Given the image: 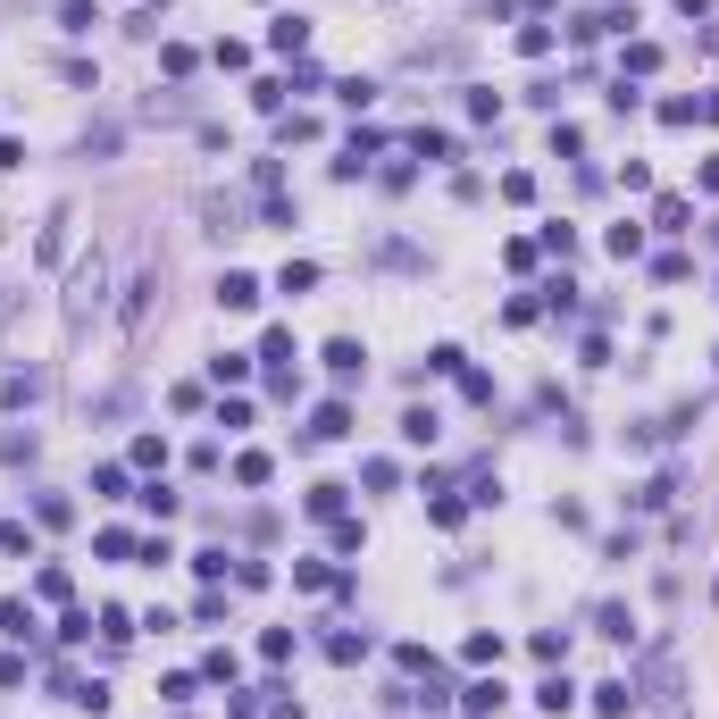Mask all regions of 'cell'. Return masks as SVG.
Wrapping results in <instances>:
<instances>
[{"mask_svg": "<svg viewBox=\"0 0 719 719\" xmlns=\"http://www.w3.org/2000/svg\"><path fill=\"white\" fill-rule=\"evenodd\" d=\"M268 51H285V59H301V51H310V17H268Z\"/></svg>", "mask_w": 719, "mask_h": 719, "instance_id": "6da1fadb", "label": "cell"}, {"mask_svg": "<svg viewBox=\"0 0 719 719\" xmlns=\"http://www.w3.org/2000/svg\"><path fill=\"white\" fill-rule=\"evenodd\" d=\"M703 193H719V151H711V159H703Z\"/></svg>", "mask_w": 719, "mask_h": 719, "instance_id": "d4e9b609", "label": "cell"}, {"mask_svg": "<svg viewBox=\"0 0 719 719\" xmlns=\"http://www.w3.org/2000/svg\"><path fill=\"white\" fill-rule=\"evenodd\" d=\"M460 661H477V669L502 661V636H469V644H460Z\"/></svg>", "mask_w": 719, "mask_h": 719, "instance_id": "603a6c76", "label": "cell"}, {"mask_svg": "<svg viewBox=\"0 0 719 719\" xmlns=\"http://www.w3.org/2000/svg\"><path fill=\"white\" fill-rule=\"evenodd\" d=\"M360 360H368V352H360L352 335H335V343H327V368H335V385H352V377H360Z\"/></svg>", "mask_w": 719, "mask_h": 719, "instance_id": "5b68a950", "label": "cell"}, {"mask_svg": "<svg viewBox=\"0 0 719 719\" xmlns=\"http://www.w3.org/2000/svg\"><path fill=\"white\" fill-rule=\"evenodd\" d=\"M126 460H134V469H168V435H134Z\"/></svg>", "mask_w": 719, "mask_h": 719, "instance_id": "7c38bea8", "label": "cell"}, {"mask_svg": "<svg viewBox=\"0 0 719 719\" xmlns=\"http://www.w3.org/2000/svg\"><path fill=\"white\" fill-rule=\"evenodd\" d=\"M594 711H602V719H628V711H636V686H628V678L594 686Z\"/></svg>", "mask_w": 719, "mask_h": 719, "instance_id": "277c9868", "label": "cell"}, {"mask_svg": "<svg viewBox=\"0 0 719 719\" xmlns=\"http://www.w3.org/2000/svg\"><path fill=\"white\" fill-rule=\"evenodd\" d=\"M17 159H26V143H17V134H0V168H17Z\"/></svg>", "mask_w": 719, "mask_h": 719, "instance_id": "cb8c5ba5", "label": "cell"}, {"mask_svg": "<svg viewBox=\"0 0 719 719\" xmlns=\"http://www.w3.org/2000/svg\"><path fill=\"white\" fill-rule=\"evenodd\" d=\"M218 310H260V276L226 268V276H218Z\"/></svg>", "mask_w": 719, "mask_h": 719, "instance_id": "7a4b0ae2", "label": "cell"}, {"mask_svg": "<svg viewBox=\"0 0 719 719\" xmlns=\"http://www.w3.org/2000/svg\"><path fill=\"white\" fill-rule=\"evenodd\" d=\"M435 427H444L435 410H410V419H402V444H435Z\"/></svg>", "mask_w": 719, "mask_h": 719, "instance_id": "ac0fdd59", "label": "cell"}, {"mask_svg": "<svg viewBox=\"0 0 719 719\" xmlns=\"http://www.w3.org/2000/svg\"><path fill=\"white\" fill-rule=\"evenodd\" d=\"M210 377H218V385H243V377H251V352H218Z\"/></svg>", "mask_w": 719, "mask_h": 719, "instance_id": "2e32d148", "label": "cell"}, {"mask_svg": "<svg viewBox=\"0 0 719 719\" xmlns=\"http://www.w3.org/2000/svg\"><path fill=\"white\" fill-rule=\"evenodd\" d=\"M343 494H352V485H310V510L318 519H343Z\"/></svg>", "mask_w": 719, "mask_h": 719, "instance_id": "e0dca14e", "label": "cell"}, {"mask_svg": "<svg viewBox=\"0 0 719 719\" xmlns=\"http://www.w3.org/2000/svg\"><path fill=\"white\" fill-rule=\"evenodd\" d=\"M536 251H552V260H569V251H577V226H569V218H552L544 235H536Z\"/></svg>", "mask_w": 719, "mask_h": 719, "instance_id": "8fae6325", "label": "cell"}, {"mask_svg": "<svg viewBox=\"0 0 719 719\" xmlns=\"http://www.w3.org/2000/svg\"><path fill=\"white\" fill-rule=\"evenodd\" d=\"M293 586L318 594V586H335V569H327V561H293Z\"/></svg>", "mask_w": 719, "mask_h": 719, "instance_id": "ffe728a7", "label": "cell"}, {"mask_svg": "<svg viewBox=\"0 0 719 719\" xmlns=\"http://www.w3.org/2000/svg\"><path fill=\"white\" fill-rule=\"evenodd\" d=\"M59 26H67V34H92V26H101V9H92V0H59Z\"/></svg>", "mask_w": 719, "mask_h": 719, "instance_id": "4fadbf2b", "label": "cell"}, {"mask_svg": "<svg viewBox=\"0 0 719 719\" xmlns=\"http://www.w3.org/2000/svg\"><path fill=\"white\" fill-rule=\"evenodd\" d=\"M678 9H686V17H703V9H711V0H678Z\"/></svg>", "mask_w": 719, "mask_h": 719, "instance_id": "484cf974", "label": "cell"}, {"mask_svg": "<svg viewBox=\"0 0 719 719\" xmlns=\"http://www.w3.org/2000/svg\"><path fill=\"white\" fill-rule=\"evenodd\" d=\"M686 218H694V210H686L678 193H661V201H653V226H661V235H686Z\"/></svg>", "mask_w": 719, "mask_h": 719, "instance_id": "9c48e42d", "label": "cell"}, {"mask_svg": "<svg viewBox=\"0 0 719 719\" xmlns=\"http://www.w3.org/2000/svg\"><path fill=\"white\" fill-rule=\"evenodd\" d=\"M134 502H143L151 519H176V494H168V485H143V494H134Z\"/></svg>", "mask_w": 719, "mask_h": 719, "instance_id": "d6986e66", "label": "cell"}, {"mask_svg": "<svg viewBox=\"0 0 719 719\" xmlns=\"http://www.w3.org/2000/svg\"><path fill=\"white\" fill-rule=\"evenodd\" d=\"M602 251H611V260H644V226H636V218H619L611 235H602Z\"/></svg>", "mask_w": 719, "mask_h": 719, "instance_id": "3957f363", "label": "cell"}, {"mask_svg": "<svg viewBox=\"0 0 719 719\" xmlns=\"http://www.w3.org/2000/svg\"><path fill=\"white\" fill-rule=\"evenodd\" d=\"M310 435H318V444H335V435H352V402H327V410H318V427H310Z\"/></svg>", "mask_w": 719, "mask_h": 719, "instance_id": "ba28073f", "label": "cell"}, {"mask_svg": "<svg viewBox=\"0 0 719 719\" xmlns=\"http://www.w3.org/2000/svg\"><path fill=\"white\" fill-rule=\"evenodd\" d=\"M460 703H469V711H477V719H485V711H502V678H477V686H469V694H460Z\"/></svg>", "mask_w": 719, "mask_h": 719, "instance_id": "9a60e30c", "label": "cell"}, {"mask_svg": "<svg viewBox=\"0 0 719 719\" xmlns=\"http://www.w3.org/2000/svg\"><path fill=\"white\" fill-rule=\"evenodd\" d=\"M569 703H577V686H569V678H544V686H536V711H544V719H561Z\"/></svg>", "mask_w": 719, "mask_h": 719, "instance_id": "52a82bcc", "label": "cell"}, {"mask_svg": "<svg viewBox=\"0 0 719 719\" xmlns=\"http://www.w3.org/2000/svg\"><path fill=\"white\" fill-rule=\"evenodd\" d=\"M410 151H419V159H452V134H427V126H419V134H410Z\"/></svg>", "mask_w": 719, "mask_h": 719, "instance_id": "7402d4cb", "label": "cell"}, {"mask_svg": "<svg viewBox=\"0 0 719 719\" xmlns=\"http://www.w3.org/2000/svg\"><path fill=\"white\" fill-rule=\"evenodd\" d=\"M594 636H611V644H628V636H636V619H628V602H602V611H594Z\"/></svg>", "mask_w": 719, "mask_h": 719, "instance_id": "8992f818", "label": "cell"}, {"mask_svg": "<svg viewBox=\"0 0 719 719\" xmlns=\"http://www.w3.org/2000/svg\"><path fill=\"white\" fill-rule=\"evenodd\" d=\"M92 494H101V502H126V469H118V460H101V469H92Z\"/></svg>", "mask_w": 719, "mask_h": 719, "instance_id": "5bb4252c", "label": "cell"}, {"mask_svg": "<svg viewBox=\"0 0 719 719\" xmlns=\"http://www.w3.org/2000/svg\"><path fill=\"white\" fill-rule=\"evenodd\" d=\"M335 101H343V109H368V101H377V84L352 76V84H335Z\"/></svg>", "mask_w": 719, "mask_h": 719, "instance_id": "44dd1931", "label": "cell"}, {"mask_svg": "<svg viewBox=\"0 0 719 719\" xmlns=\"http://www.w3.org/2000/svg\"><path fill=\"white\" fill-rule=\"evenodd\" d=\"M318 285V260H285L276 268V293H310Z\"/></svg>", "mask_w": 719, "mask_h": 719, "instance_id": "30bf717a", "label": "cell"}]
</instances>
